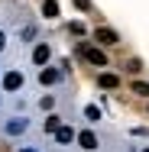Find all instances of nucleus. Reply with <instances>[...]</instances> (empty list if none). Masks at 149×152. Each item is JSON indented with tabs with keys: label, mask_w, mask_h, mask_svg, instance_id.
I'll use <instances>...</instances> for the list:
<instances>
[{
	"label": "nucleus",
	"mask_w": 149,
	"mask_h": 152,
	"mask_svg": "<svg viewBox=\"0 0 149 152\" xmlns=\"http://www.w3.org/2000/svg\"><path fill=\"white\" fill-rule=\"evenodd\" d=\"M75 7L78 10H91V0H75Z\"/></svg>",
	"instance_id": "nucleus-12"
},
{
	"label": "nucleus",
	"mask_w": 149,
	"mask_h": 152,
	"mask_svg": "<svg viewBox=\"0 0 149 152\" xmlns=\"http://www.w3.org/2000/svg\"><path fill=\"white\" fill-rule=\"evenodd\" d=\"M94 39H97L101 45H117V42H120V36H117V32H114V29H104V26L94 32Z\"/></svg>",
	"instance_id": "nucleus-2"
},
{
	"label": "nucleus",
	"mask_w": 149,
	"mask_h": 152,
	"mask_svg": "<svg viewBox=\"0 0 149 152\" xmlns=\"http://www.w3.org/2000/svg\"><path fill=\"white\" fill-rule=\"evenodd\" d=\"M39 81H42V84H55V81H59V71H55V68H46V71L39 75Z\"/></svg>",
	"instance_id": "nucleus-7"
},
{
	"label": "nucleus",
	"mask_w": 149,
	"mask_h": 152,
	"mask_svg": "<svg viewBox=\"0 0 149 152\" xmlns=\"http://www.w3.org/2000/svg\"><path fill=\"white\" fill-rule=\"evenodd\" d=\"M0 49H3V32H0Z\"/></svg>",
	"instance_id": "nucleus-13"
},
{
	"label": "nucleus",
	"mask_w": 149,
	"mask_h": 152,
	"mask_svg": "<svg viewBox=\"0 0 149 152\" xmlns=\"http://www.w3.org/2000/svg\"><path fill=\"white\" fill-rule=\"evenodd\" d=\"M117 75H101V88H117Z\"/></svg>",
	"instance_id": "nucleus-8"
},
{
	"label": "nucleus",
	"mask_w": 149,
	"mask_h": 152,
	"mask_svg": "<svg viewBox=\"0 0 149 152\" xmlns=\"http://www.w3.org/2000/svg\"><path fill=\"white\" fill-rule=\"evenodd\" d=\"M46 129H49V133H52V129H59V117H49V120H46Z\"/></svg>",
	"instance_id": "nucleus-11"
},
{
	"label": "nucleus",
	"mask_w": 149,
	"mask_h": 152,
	"mask_svg": "<svg viewBox=\"0 0 149 152\" xmlns=\"http://www.w3.org/2000/svg\"><path fill=\"white\" fill-rule=\"evenodd\" d=\"M78 142H81V149H97V136L88 133V129H84V133H78Z\"/></svg>",
	"instance_id": "nucleus-4"
},
{
	"label": "nucleus",
	"mask_w": 149,
	"mask_h": 152,
	"mask_svg": "<svg viewBox=\"0 0 149 152\" xmlns=\"http://www.w3.org/2000/svg\"><path fill=\"white\" fill-rule=\"evenodd\" d=\"M133 94H139V97H149V84H139V81H136V84H133Z\"/></svg>",
	"instance_id": "nucleus-10"
},
{
	"label": "nucleus",
	"mask_w": 149,
	"mask_h": 152,
	"mask_svg": "<svg viewBox=\"0 0 149 152\" xmlns=\"http://www.w3.org/2000/svg\"><path fill=\"white\" fill-rule=\"evenodd\" d=\"M143 152H149V149H143Z\"/></svg>",
	"instance_id": "nucleus-14"
},
{
	"label": "nucleus",
	"mask_w": 149,
	"mask_h": 152,
	"mask_svg": "<svg viewBox=\"0 0 149 152\" xmlns=\"http://www.w3.org/2000/svg\"><path fill=\"white\" fill-rule=\"evenodd\" d=\"M42 13H46L49 20H55V16H59V3H55V0H46V3H42Z\"/></svg>",
	"instance_id": "nucleus-6"
},
{
	"label": "nucleus",
	"mask_w": 149,
	"mask_h": 152,
	"mask_svg": "<svg viewBox=\"0 0 149 152\" xmlns=\"http://www.w3.org/2000/svg\"><path fill=\"white\" fill-rule=\"evenodd\" d=\"M20 84H23V75H20V71H10V75L3 78V88H7V91H16Z\"/></svg>",
	"instance_id": "nucleus-3"
},
{
	"label": "nucleus",
	"mask_w": 149,
	"mask_h": 152,
	"mask_svg": "<svg viewBox=\"0 0 149 152\" xmlns=\"http://www.w3.org/2000/svg\"><path fill=\"white\" fill-rule=\"evenodd\" d=\"M81 55L91 61V65H101V68H107V55L101 52V49H91V45H81Z\"/></svg>",
	"instance_id": "nucleus-1"
},
{
	"label": "nucleus",
	"mask_w": 149,
	"mask_h": 152,
	"mask_svg": "<svg viewBox=\"0 0 149 152\" xmlns=\"http://www.w3.org/2000/svg\"><path fill=\"white\" fill-rule=\"evenodd\" d=\"M55 136H59V142H71V139H75V133H71L68 126H62L59 133H55Z\"/></svg>",
	"instance_id": "nucleus-9"
},
{
	"label": "nucleus",
	"mask_w": 149,
	"mask_h": 152,
	"mask_svg": "<svg viewBox=\"0 0 149 152\" xmlns=\"http://www.w3.org/2000/svg\"><path fill=\"white\" fill-rule=\"evenodd\" d=\"M32 61H36V65H46V61H49V45H36Z\"/></svg>",
	"instance_id": "nucleus-5"
}]
</instances>
